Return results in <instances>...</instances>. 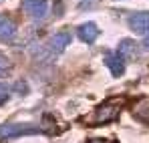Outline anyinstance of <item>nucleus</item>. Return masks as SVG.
<instances>
[{
	"label": "nucleus",
	"instance_id": "1",
	"mask_svg": "<svg viewBox=\"0 0 149 143\" xmlns=\"http://www.w3.org/2000/svg\"><path fill=\"white\" fill-rule=\"evenodd\" d=\"M36 133H47V129L40 125L36 127L34 123H6L0 125V139H14L20 135H36Z\"/></svg>",
	"mask_w": 149,
	"mask_h": 143
},
{
	"label": "nucleus",
	"instance_id": "2",
	"mask_svg": "<svg viewBox=\"0 0 149 143\" xmlns=\"http://www.w3.org/2000/svg\"><path fill=\"white\" fill-rule=\"evenodd\" d=\"M119 101L121 99H115V101H107V103H103L99 109H97V113L93 115V123H107V121H115L119 117Z\"/></svg>",
	"mask_w": 149,
	"mask_h": 143
},
{
	"label": "nucleus",
	"instance_id": "3",
	"mask_svg": "<svg viewBox=\"0 0 149 143\" xmlns=\"http://www.w3.org/2000/svg\"><path fill=\"white\" fill-rule=\"evenodd\" d=\"M24 10L32 18H45L49 12V2L47 0H24Z\"/></svg>",
	"mask_w": 149,
	"mask_h": 143
},
{
	"label": "nucleus",
	"instance_id": "4",
	"mask_svg": "<svg viewBox=\"0 0 149 143\" xmlns=\"http://www.w3.org/2000/svg\"><path fill=\"white\" fill-rule=\"evenodd\" d=\"M129 28L139 32V34H145L149 32V12H135L129 16Z\"/></svg>",
	"mask_w": 149,
	"mask_h": 143
},
{
	"label": "nucleus",
	"instance_id": "5",
	"mask_svg": "<svg viewBox=\"0 0 149 143\" xmlns=\"http://www.w3.org/2000/svg\"><path fill=\"white\" fill-rule=\"evenodd\" d=\"M105 65L109 67V71L113 73L115 77H119L125 71V59L119 52H107L105 54Z\"/></svg>",
	"mask_w": 149,
	"mask_h": 143
},
{
	"label": "nucleus",
	"instance_id": "6",
	"mask_svg": "<svg viewBox=\"0 0 149 143\" xmlns=\"http://www.w3.org/2000/svg\"><path fill=\"white\" fill-rule=\"evenodd\" d=\"M77 34L83 43H95L97 36H99V28H97L95 22H85L77 28Z\"/></svg>",
	"mask_w": 149,
	"mask_h": 143
},
{
	"label": "nucleus",
	"instance_id": "7",
	"mask_svg": "<svg viewBox=\"0 0 149 143\" xmlns=\"http://www.w3.org/2000/svg\"><path fill=\"white\" fill-rule=\"evenodd\" d=\"M69 43H71V34H69V32H58V34H54L49 40V48L54 54H58V52H63V50L67 48Z\"/></svg>",
	"mask_w": 149,
	"mask_h": 143
},
{
	"label": "nucleus",
	"instance_id": "8",
	"mask_svg": "<svg viewBox=\"0 0 149 143\" xmlns=\"http://www.w3.org/2000/svg\"><path fill=\"white\" fill-rule=\"evenodd\" d=\"M14 34H16V24L12 22L10 18H6V16H0V38L8 40Z\"/></svg>",
	"mask_w": 149,
	"mask_h": 143
},
{
	"label": "nucleus",
	"instance_id": "9",
	"mask_svg": "<svg viewBox=\"0 0 149 143\" xmlns=\"http://www.w3.org/2000/svg\"><path fill=\"white\" fill-rule=\"evenodd\" d=\"M135 115H137L141 121H147V123H149V99H143V101L137 105Z\"/></svg>",
	"mask_w": 149,
	"mask_h": 143
},
{
	"label": "nucleus",
	"instance_id": "10",
	"mask_svg": "<svg viewBox=\"0 0 149 143\" xmlns=\"http://www.w3.org/2000/svg\"><path fill=\"white\" fill-rule=\"evenodd\" d=\"M135 50H137V47H135L133 40H123V43H121V50H119V54H121L123 59H127V57H133Z\"/></svg>",
	"mask_w": 149,
	"mask_h": 143
},
{
	"label": "nucleus",
	"instance_id": "11",
	"mask_svg": "<svg viewBox=\"0 0 149 143\" xmlns=\"http://www.w3.org/2000/svg\"><path fill=\"white\" fill-rule=\"evenodd\" d=\"M10 73V61L6 59V54L0 52V77H6Z\"/></svg>",
	"mask_w": 149,
	"mask_h": 143
},
{
	"label": "nucleus",
	"instance_id": "12",
	"mask_svg": "<svg viewBox=\"0 0 149 143\" xmlns=\"http://www.w3.org/2000/svg\"><path fill=\"white\" fill-rule=\"evenodd\" d=\"M8 97H10V89H8L6 85H2V83H0V105H2Z\"/></svg>",
	"mask_w": 149,
	"mask_h": 143
},
{
	"label": "nucleus",
	"instance_id": "13",
	"mask_svg": "<svg viewBox=\"0 0 149 143\" xmlns=\"http://www.w3.org/2000/svg\"><path fill=\"white\" fill-rule=\"evenodd\" d=\"M143 48H145V50H149V36L143 40Z\"/></svg>",
	"mask_w": 149,
	"mask_h": 143
},
{
	"label": "nucleus",
	"instance_id": "14",
	"mask_svg": "<svg viewBox=\"0 0 149 143\" xmlns=\"http://www.w3.org/2000/svg\"><path fill=\"white\" fill-rule=\"evenodd\" d=\"M89 143H105V141H103V139H91Z\"/></svg>",
	"mask_w": 149,
	"mask_h": 143
}]
</instances>
